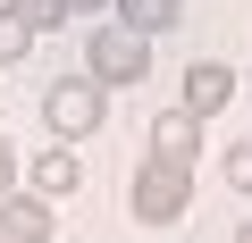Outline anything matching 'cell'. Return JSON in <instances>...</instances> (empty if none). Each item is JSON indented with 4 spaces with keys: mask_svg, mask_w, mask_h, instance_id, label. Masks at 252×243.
<instances>
[{
    "mask_svg": "<svg viewBox=\"0 0 252 243\" xmlns=\"http://www.w3.org/2000/svg\"><path fill=\"white\" fill-rule=\"evenodd\" d=\"M193 201V168L185 160H143L135 176H126V210H135V226H177Z\"/></svg>",
    "mask_w": 252,
    "mask_h": 243,
    "instance_id": "6da1fadb",
    "label": "cell"
},
{
    "mask_svg": "<svg viewBox=\"0 0 252 243\" xmlns=\"http://www.w3.org/2000/svg\"><path fill=\"white\" fill-rule=\"evenodd\" d=\"M101 117H109V101H101L93 76H59V84L42 92V126H51V143H84V135H101Z\"/></svg>",
    "mask_w": 252,
    "mask_h": 243,
    "instance_id": "7a4b0ae2",
    "label": "cell"
},
{
    "mask_svg": "<svg viewBox=\"0 0 252 243\" xmlns=\"http://www.w3.org/2000/svg\"><path fill=\"white\" fill-rule=\"evenodd\" d=\"M84 76L109 92V84H143L152 76V42L143 34H126V26H101V34H84Z\"/></svg>",
    "mask_w": 252,
    "mask_h": 243,
    "instance_id": "3957f363",
    "label": "cell"
},
{
    "mask_svg": "<svg viewBox=\"0 0 252 243\" xmlns=\"http://www.w3.org/2000/svg\"><path fill=\"white\" fill-rule=\"evenodd\" d=\"M26 193H42V201H59V193H84V160H76V143H51V151H34V160H26Z\"/></svg>",
    "mask_w": 252,
    "mask_h": 243,
    "instance_id": "277c9868",
    "label": "cell"
},
{
    "mask_svg": "<svg viewBox=\"0 0 252 243\" xmlns=\"http://www.w3.org/2000/svg\"><path fill=\"white\" fill-rule=\"evenodd\" d=\"M152 160H185V168L202 160V117H193L185 101H168V109L152 117Z\"/></svg>",
    "mask_w": 252,
    "mask_h": 243,
    "instance_id": "5b68a950",
    "label": "cell"
},
{
    "mask_svg": "<svg viewBox=\"0 0 252 243\" xmlns=\"http://www.w3.org/2000/svg\"><path fill=\"white\" fill-rule=\"evenodd\" d=\"M227 92H235V67H227V59H193V67H185V109H193V117H219Z\"/></svg>",
    "mask_w": 252,
    "mask_h": 243,
    "instance_id": "8992f818",
    "label": "cell"
},
{
    "mask_svg": "<svg viewBox=\"0 0 252 243\" xmlns=\"http://www.w3.org/2000/svg\"><path fill=\"white\" fill-rule=\"evenodd\" d=\"M0 243H51V201L42 193H9L0 201Z\"/></svg>",
    "mask_w": 252,
    "mask_h": 243,
    "instance_id": "52a82bcc",
    "label": "cell"
},
{
    "mask_svg": "<svg viewBox=\"0 0 252 243\" xmlns=\"http://www.w3.org/2000/svg\"><path fill=\"white\" fill-rule=\"evenodd\" d=\"M177 9H185V0H118V26L152 42V34H168V26H177Z\"/></svg>",
    "mask_w": 252,
    "mask_h": 243,
    "instance_id": "ba28073f",
    "label": "cell"
},
{
    "mask_svg": "<svg viewBox=\"0 0 252 243\" xmlns=\"http://www.w3.org/2000/svg\"><path fill=\"white\" fill-rule=\"evenodd\" d=\"M26 51H34V26L26 17H0V67H17Z\"/></svg>",
    "mask_w": 252,
    "mask_h": 243,
    "instance_id": "9c48e42d",
    "label": "cell"
},
{
    "mask_svg": "<svg viewBox=\"0 0 252 243\" xmlns=\"http://www.w3.org/2000/svg\"><path fill=\"white\" fill-rule=\"evenodd\" d=\"M67 17H76V0H26V26L34 34H59Z\"/></svg>",
    "mask_w": 252,
    "mask_h": 243,
    "instance_id": "30bf717a",
    "label": "cell"
},
{
    "mask_svg": "<svg viewBox=\"0 0 252 243\" xmlns=\"http://www.w3.org/2000/svg\"><path fill=\"white\" fill-rule=\"evenodd\" d=\"M9 193H26V160H17L9 126H0V201H9Z\"/></svg>",
    "mask_w": 252,
    "mask_h": 243,
    "instance_id": "8fae6325",
    "label": "cell"
},
{
    "mask_svg": "<svg viewBox=\"0 0 252 243\" xmlns=\"http://www.w3.org/2000/svg\"><path fill=\"white\" fill-rule=\"evenodd\" d=\"M219 168H227V185H235V193H252V143H227V160H219Z\"/></svg>",
    "mask_w": 252,
    "mask_h": 243,
    "instance_id": "7c38bea8",
    "label": "cell"
},
{
    "mask_svg": "<svg viewBox=\"0 0 252 243\" xmlns=\"http://www.w3.org/2000/svg\"><path fill=\"white\" fill-rule=\"evenodd\" d=\"M93 9H118V0H76V17H93Z\"/></svg>",
    "mask_w": 252,
    "mask_h": 243,
    "instance_id": "4fadbf2b",
    "label": "cell"
},
{
    "mask_svg": "<svg viewBox=\"0 0 252 243\" xmlns=\"http://www.w3.org/2000/svg\"><path fill=\"white\" fill-rule=\"evenodd\" d=\"M0 17H26V0H0Z\"/></svg>",
    "mask_w": 252,
    "mask_h": 243,
    "instance_id": "5bb4252c",
    "label": "cell"
},
{
    "mask_svg": "<svg viewBox=\"0 0 252 243\" xmlns=\"http://www.w3.org/2000/svg\"><path fill=\"white\" fill-rule=\"evenodd\" d=\"M235 243H252V226H235Z\"/></svg>",
    "mask_w": 252,
    "mask_h": 243,
    "instance_id": "9a60e30c",
    "label": "cell"
}]
</instances>
